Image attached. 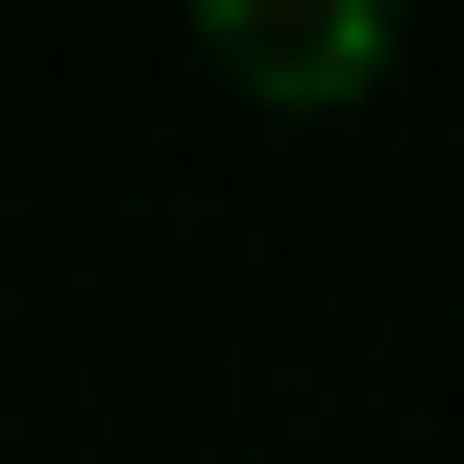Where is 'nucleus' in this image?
Listing matches in <instances>:
<instances>
[{
	"instance_id": "1",
	"label": "nucleus",
	"mask_w": 464,
	"mask_h": 464,
	"mask_svg": "<svg viewBox=\"0 0 464 464\" xmlns=\"http://www.w3.org/2000/svg\"><path fill=\"white\" fill-rule=\"evenodd\" d=\"M196 49H220L269 122H343V98H392V0H196Z\"/></svg>"
}]
</instances>
